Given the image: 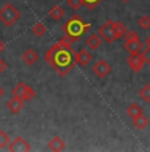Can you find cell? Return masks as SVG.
I'll return each mask as SVG.
<instances>
[{
	"label": "cell",
	"instance_id": "6da1fadb",
	"mask_svg": "<svg viewBox=\"0 0 150 152\" xmlns=\"http://www.w3.org/2000/svg\"><path fill=\"white\" fill-rule=\"evenodd\" d=\"M75 52L70 48H65L59 42L51 45L45 53V60L61 77H66L75 68Z\"/></svg>",
	"mask_w": 150,
	"mask_h": 152
},
{
	"label": "cell",
	"instance_id": "7a4b0ae2",
	"mask_svg": "<svg viewBox=\"0 0 150 152\" xmlns=\"http://www.w3.org/2000/svg\"><path fill=\"white\" fill-rule=\"evenodd\" d=\"M91 24L90 23H86L84 20H82L78 15H74L71 19L67 20L65 25H63V33L65 36L70 40L71 42H76L90 31Z\"/></svg>",
	"mask_w": 150,
	"mask_h": 152
},
{
	"label": "cell",
	"instance_id": "3957f363",
	"mask_svg": "<svg viewBox=\"0 0 150 152\" xmlns=\"http://www.w3.org/2000/svg\"><path fill=\"white\" fill-rule=\"evenodd\" d=\"M20 17H21V13L13 4H5L3 8H0V21L5 27H13Z\"/></svg>",
	"mask_w": 150,
	"mask_h": 152
},
{
	"label": "cell",
	"instance_id": "277c9868",
	"mask_svg": "<svg viewBox=\"0 0 150 152\" xmlns=\"http://www.w3.org/2000/svg\"><path fill=\"white\" fill-rule=\"evenodd\" d=\"M12 94L15 97L21 98L25 102H30L36 98V91L34 89L29 85H27L25 82H19L15 87L12 89Z\"/></svg>",
	"mask_w": 150,
	"mask_h": 152
},
{
	"label": "cell",
	"instance_id": "5b68a950",
	"mask_svg": "<svg viewBox=\"0 0 150 152\" xmlns=\"http://www.w3.org/2000/svg\"><path fill=\"white\" fill-rule=\"evenodd\" d=\"M113 23L115 21H112V20H107L104 24L99 28V31H97L99 36L108 44H112L117 40L116 34H115V31H113Z\"/></svg>",
	"mask_w": 150,
	"mask_h": 152
},
{
	"label": "cell",
	"instance_id": "8992f818",
	"mask_svg": "<svg viewBox=\"0 0 150 152\" xmlns=\"http://www.w3.org/2000/svg\"><path fill=\"white\" fill-rule=\"evenodd\" d=\"M8 150H9L11 152H29L32 150V147L24 138L17 136V138H15L12 142L9 143Z\"/></svg>",
	"mask_w": 150,
	"mask_h": 152
},
{
	"label": "cell",
	"instance_id": "52a82bcc",
	"mask_svg": "<svg viewBox=\"0 0 150 152\" xmlns=\"http://www.w3.org/2000/svg\"><path fill=\"white\" fill-rule=\"evenodd\" d=\"M92 72L95 73V75L99 78H105L109 73L112 72V66L109 65L107 61L99 60L94 66H92Z\"/></svg>",
	"mask_w": 150,
	"mask_h": 152
},
{
	"label": "cell",
	"instance_id": "ba28073f",
	"mask_svg": "<svg viewBox=\"0 0 150 152\" xmlns=\"http://www.w3.org/2000/svg\"><path fill=\"white\" fill-rule=\"evenodd\" d=\"M126 62L131 66V69L133 70L134 73H138L144 69L145 66V61L142 58V54L136 53V54H129V57L126 58Z\"/></svg>",
	"mask_w": 150,
	"mask_h": 152
},
{
	"label": "cell",
	"instance_id": "9c48e42d",
	"mask_svg": "<svg viewBox=\"0 0 150 152\" xmlns=\"http://www.w3.org/2000/svg\"><path fill=\"white\" fill-rule=\"evenodd\" d=\"M74 58H75V64H78L79 66H87L92 60V54L87 49H80L79 52H75Z\"/></svg>",
	"mask_w": 150,
	"mask_h": 152
},
{
	"label": "cell",
	"instance_id": "30bf717a",
	"mask_svg": "<svg viewBox=\"0 0 150 152\" xmlns=\"http://www.w3.org/2000/svg\"><path fill=\"white\" fill-rule=\"evenodd\" d=\"M124 49H125L129 54L140 53V52L144 49V42L141 41L140 39L131 40V41H125V42H124Z\"/></svg>",
	"mask_w": 150,
	"mask_h": 152
},
{
	"label": "cell",
	"instance_id": "8fae6325",
	"mask_svg": "<svg viewBox=\"0 0 150 152\" xmlns=\"http://www.w3.org/2000/svg\"><path fill=\"white\" fill-rule=\"evenodd\" d=\"M24 103H25V101H22L21 98L13 95V98H11L7 102V107L12 114H19L20 111L24 109Z\"/></svg>",
	"mask_w": 150,
	"mask_h": 152
},
{
	"label": "cell",
	"instance_id": "7c38bea8",
	"mask_svg": "<svg viewBox=\"0 0 150 152\" xmlns=\"http://www.w3.org/2000/svg\"><path fill=\"white\" fill-rule=\"evenodd\" d=\"M103 44V39L99 36V33H91L90 36L86 39V45H87V48H90L91 50H96V49H99L100 46H102Z\"/></svg>",
	"mask_w": 150,
	"mask_h": 152
},
{
	"label": "cell",
	"instance_id": "4fadbf2b",
	"mask_svg": "<svg viewBox=\"0 0 150 152\" xmlns=\"http://www.w3.org/2000/svg\"><path fill=\"white\" fill-rule=\"evenodd\" d=\"M38 58H40L38 53H37L34 49H32V48L27 49V50L22 53V61H24L27 65H29V66L34 65V64L38 61Z\"/></svg>",
	"mask_w": 150,
	"mask_h": 152
},
{
	"label": "cell",
	"instance_id": "5bb4252c",
	"mask_svg": "<svg viewBox=\"0 0 150 152\" xmlns=\"http://www.w3.org/2000/svg\"><path fill=\"white\" fill-rule=\"evenodd\" d=\"M48 148L51 151L59 152V151H63L66 148V143H65V140L62 138H59V136H54V138L48 143Z\"/></svg>",
	"mask_w": 150,
	"mask_h": 152
},
{
	"label": "cell",
	"instance_id": "9a60e30c",
	"mask_svg": "<svg viewBox=\"0 0 150 152\" xmlns=\"http://www.w3.org/2000/svg\"><path fill=\"white\" fill-rule=\"evenodd\" d=\"M49 16H50V19L54 20V21H59V20L65 16V10H63V7H61V5H54V7L49 11Z\"/></svg>",
	"mask_w": 150,
	"mask_h": 152
},
{
	"label": "cell",
	"instance_id": "2e32d148",
	"mask_svg": "<svg viewBox=\"0 0 150 152\" xmlns=\"http://www.w3.org/2000/svg\"><path fill=\"white\" fill-rule=\"evenodd\" d=\"M132 121H133V126H134L136 128H138V130H144V128H146V126L149 124L148 116H145L144 114L136 116V118H133Z\"/></svg>",
	"mask_w": 150,
	"mask_h": 152
},
{
	"label": "cell",
	"instance_id": "e0dca14e",
	"mask_svg": "<svg viewBox=\"0 0 150 152\" xmlns=\"http://www.w3.org/2000/svg\"><path fill=\"white\" fill-rule=\"evenodd\" d=\"M113 31H115V34H116V39L119 40L121 37L125 36V33L128 32V29H126L125 24L121 21H115L113 23Z\"/></svg>",
	"mask_w": 150,
	"mask_h": 152
},
{
	"label": "cell",
	"instance_id": "ac0fdd59",
	"mask_svg": "<svg viewBox=\"0 0 150 152\" xmlns=\"http://www.w3.org/2000/svg\"><path fill=\"white\" fill-rule=\"evenodd\" d=\"M126 114H128V116H131V118L133 119V118H136V116L144 114L142 113V107H141L138 103H132L131 106L126 109Z\"/></svg>",
	"mask_w": 150,
	"mask_h": 152
},
{
	"label": "cell",
	"instance_id": "d6986e66",
	"mask_svg": "<svg viewBox=\"0 0 150 152\" xmlns=\"http://www.w3.org/2000/svg\"><path fill=\"white\" fill-rule=\"evenodd\" d=\"M46 27L42 23H36V24L32 27V33L34 34V36H37V37H42V36H45L46 34Z\"/></svg>",
	"mask_w": 150,
	"mask_h": 152
},
{
	"label": "cell",
	"instance_id": "ffe728a7",
	"mask_svg": "<svg viewBox=\"0 0 150 152\" xmlns=\"http://www.w3.org/2000/svg\"><path fill=\"white\" fill-rule=\"evenodd\" d=\"M138 95L141 97V99H144L145 102H150V85H145V86L141 87Z\"/></svg>",
	"mask_w": 150,
	"mask_h": 152
},
{
	"label": "cell",
	"instance_id": "44dd1931",
	"mask_svg": "<svg viewBox=\"0 0 150 152\" xmlns=\"http://www.w3.org/2000/svg\"><path fill=\"white\" fill-rule=\"evenodd\" d=\"M9 143H11V139H9V136H8V134L5 132V131L0 130V148L3 150V148L8 147Z\"/></svg>",
	"mask_w": 150,
	"mask_h": 152
},
{
	"label": "cell",
	"instance_id": "7402d4cb",
	"mask_svg": "<svg viewBox=\"0 0 150 152\" xmlns=\"http://www.w3.org/2000/svg\"><path fill=\"white\" fill-rule=\"evenodd\" d=\"M67 5L73 11H78L79 8H82L84 5V1L83 0H67Z\"/></svg>",
	"mask_w": 150,
	"mask_h": 152
},
{
	"label": "cell",
	"instance_id": "603a6c76",
	"mask_svg": "<svg viewBox=\"0 0 150 152\" xmlns=\"http://www.w3.org/2000/svg\"><path fill=\"white\" fill-rule=\"evenodd\" d=\"M138 25L142 29H149L150 28V17L149 16H142L140 20H138Z\"/></svg>",
	"mask_w": 150,
	"mask_h": 152
},
{
	"label": "cell",
	"instance_id": "cb8c5ba5",
	"mask_svg": "<svg viewBox=\"0 0 150 152\" xmlns=\"http://www.w3.org/2000/svg\"><path fill=\"white\" fill-rule=\"evenodd\" d=\"M84 1V5L88 8V10H95L103 0H83Z\"/></svg>",
	"mask_w": 150,
	"mask_h": 152
},
{
	"label": "cell",
	"instance_id": "d4e9b609",
	"mask_svg": "<svg viewBox=\"0 0 150 152\" xmlns=\"http://www.w3.org/2000/svg\"><path fill=\"white\" fill-rule=\"evenodd\" d=\"M125 41H131V40H137V39H140V36H138V33L137 32H134V31H128L125 33Z\"/></svg>",
	"mask_w": 150,
	"mask_h": 152
},
{
	"label": "cell",
	"instance_id": "484cf974",
	"mask_svg": "<svg viewBox=\"0 0 150 152\" xmlns=\"http://www.w3.org/2000/svg\"><path fill=\"white\" fill-rule=\"evenodd\" d=\"M142 58L146 65L150 66V46H148V48H145L142 50Z\"/></svg>",
	"mask_w": 150,
	"mask_h": 152
},
{
	"label": "cell",
	"instance_id": "4316f807",
	"mask_svg": "<svg viewBox=\"0 0 150 152\" xmlns=\"http://www.w3.org/2000/svg\"><path fill=\"white\" fill-rule=\"evenodd\" d=\"M8 68V64L5 62L3 58H0V73H3V72H5Z\"/></svg>",
	"mask_w": 150,
	"mask_h": 152
},
{
	"label": "cell",
	"instance_id": "83f0119b",
	"mask_svg": "<svg viewBox=\"0 0 150 152\" xmlns=\"http://www.w3.org/2000/svg\"><path fill=\"white\" fill-rule=\"evenodd\" d=\"M5 49V42L3 41V40H0V53H3Z\"/></svg>",
	"mask_w": 150,
	"mask_h": 152
},
{
	"label": "cell",
	"instance_id": "f1b7e54d",
	"mask_svg": "<svg viewBox=\"0 0 150 152\" xmlns=\"http://www.w3.org/2000/svg\"><path fill=\"white\" fill-rule=\"evenodd\" d=\"M145 44H146V46H150V36L146 37V40H145Z\"/></svg>",
	"mask_w": 150,
	"mask_h": 152
},
{
	"label": "cell",
	"instance_id": "f546056e",
	"mask_svg": "<svg viewBox=\"0 0 150 152\" xmlns=\"http://www.w3.org/2000/svg\"><path fill=\"white\" fill-rule=\"evenodd\" d=\"M4 95V89H3V86H0V98Z\"/></svg>",
	"mask_w": 150,
	"mask_h": 152
},
{
	"label": "cell",
	"instance_id": "4dcf8cb0",
	"mask_svg": "<svg viewBox=\"0 0 150 152\" xmlns=\"http://www.w3.org/2000/svg\"><path fill=\"white\" fill-rule=\"evenodd\" d=\"M123 1H125V3H128V1H131V0H123Z\"/></svg>",
	"mask_w": 150,
	"mask_h": 152
}]
</instances>
